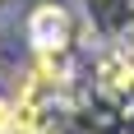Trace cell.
I'll list each match as a JSON object with an SVG mask.
<instances>
[{
    "label": "cell",
    "mask_w": 134,
    "mask_h": 134,
    "mask_svg": "<svg viewBox=\"0 0 134 134\" xmlns=\"http://www.w3.org/2000/svg\"><path fill=\"white\" fill-rule=\"evenodd\" d=\"M28 42L37 55H65L69 46V14L60 5H37L28 14Z\"/></svg>",
    "instance_id": "obj_1"
},
{
    "label": "cell",
    "mask_w": 134,
    "mask_h": 134,
    "mask_svg": "<svg viewBox=\"0 0 134 134\" xmlns=\"http://www.w3.org/2000/svg\"><path fill=\"white\" fill-rule=\"evenodd\" d=\"M102 83L111 93H134V60H130V51L102 55Z\"/></svg>",
    "instance_id": "obj_2"
},
{
    "label": "cell",
    "mask_w": 134,
    "mask_h": 134,
    "mask_svg": "<svg viewBox=\"0 0 134 134\" xmlns=\"http://www.w3.org/2000/svg\"><path fill=\"white\" fill-rule=\"evenodd\" d=\"M0 134H19V107L9 97H0Z\"/></svg>",
    "instance_id": "obj_3"
}]
</instances>
